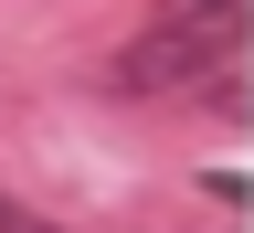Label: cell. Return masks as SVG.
<instances>
[{"label": "cell", "mask_w": 254, "mask_h": 233, "mask_svg": "<svg viewBox=\"0 0 254 233\" xmlns=\"http://www.w3.org/2000/svg\"><path fill=\"white\" fill-rule=\"evenodd\" d=\"M0 233H53V223H43V212H21L11 191H0Z\"/></svg>", "instance_id": "7a4b0ae2"}, {"label": "cell", "mask_w": 254, "mask_h": 233, "mask_svg": "<svg viewBox=\"0 0 254 233\" xmlns=\"http://www.w3.org/2000/svg\"><path fill=\"white\" fill-rule=\"evenodd\" d=\"M127 95H201L244 106V0H159L148 32L117 53Z\"/></svg>", "instance_id": "6da1fadb"}]
</instances>
